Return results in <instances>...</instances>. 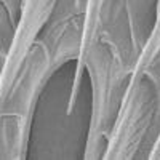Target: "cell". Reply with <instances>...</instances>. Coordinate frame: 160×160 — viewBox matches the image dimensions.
Segmentation results:
<instances>
[{
	"label": "cell",
	"instance_id": "1",
	"mask_svg": "<svg viewBox=\"0 0 160 160\" xmlns=\"http://www.w3.org/2000/svg\"><path fill=\"white\" fill-rule=\"evenodd\" d=\"M56 2L58 0H22L21 18L15 37H13L8 56L5 59L2 75H0V102L7 98L8 91L11 90L16 74L31 50V45L50 19Z\"/></svg>",
	"mask_w": 160,
	"mask_h": 160
},
{
	"label": "cell",
	"instance_id": "2",
	"mask_svg": "<svg viewBox=\"0 0 160 160\" xmlns=\"http://www.w3.org/2000/svg\"><path fill=\"white\" fill-rule=\"evenodd\" d=\"M158 55H160V0H157L154 26L151 29V34L148 35V38H146V43H144V47H142V50L139 53L135 66H133V69H131L127 90H131L133 87H136L138 83H141L142 75L152 66V62L155 61V58Z\"/></svg>",
	"mask_w": 160,
	"mask_h": 160
},
{
	"label": "cell",
	"instance_id": "3",
	"mask_svg": "<svg viewBox=\"0 0 160 160\" xmlns=\"http://www.w3.org/2000/svg\"><path fill=\"white\" fill-rule=\"evenodd\" d=\"M151 158H160V135L155 139V144H154V148L151 151Z\"/></svg>",
	"mask_w": 160,
	"mask_h": 160
}]
</instances>
